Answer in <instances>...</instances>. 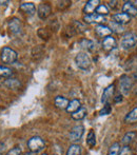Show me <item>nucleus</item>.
Wrapping results in <instances>:
<instances>
[{
	"instance_id": "obj_34",
	"label": "nucleus",
	"mask_w": 137,
	"mask_h": 155,
	"mask_svg": "<svg viewBox=\"0 0 137 155\" xmlns=\"http://www.w3.org/2000/svg\"><path fill=\"white\" fill-rule=\"evenodd\" d=\"M69 5H71V1H59L58 2V8H68Z\"/></svg>"
},
{
	"instance_id": "obj_25",
	"label": "nucleus",
	"mask_w": 137,
	"mask_h": 155,
	"mask_svg": "<svg viewBox=\"0 0 137 155\" xmlns=\"http://www.w3.org/2000/svg\"><path fill=\"white\" fill-rule=\"evenodd\" d=\"M13 75V71L11 68L5 67V65H0V77L10 78Z\"/></svg>"
},
{
	"instance_id": "obj_22",
	"label": "nucleus",
	"mask_w": 137,
	"mask_h": 155,
	"mask_svg": "<svg viewBox=\"0 0 137 155\" xmlns=\"http://www.w3.org/2000/svg\"><path fill=\"white\" fill-rule=\"evenodd\" d=\"M125 121L127 124H134L137 123V107L134 108L132 111H130L125 117Z\"/></svg>"
},
{
	"instance_id": "obj_7",
	"label": "nucleus",
	"mask_w": 137,
	"mask_h": 155,
	"mask_svg": "<svg viewBox=\"0 0 137 155\" xmlns=\"http://www.w3.org/2000/svg\"><path fill=\"white\" fill-rule=\"evenodd\" d=\"M8 29H10L11 33H13L14 35H19L22 32V25L19 18H12L8 21Z\"/></svg>"
},
{
	"instance_id": "obj_11",
	"label": "nucleus",
	"mask_w": 137,
	"mask_h": 155,
	"mask_svg": "<svg viewBox=\"0 0 137 155\" xmlns=\"http://www.w3.org/2000/svg\"><path fill=\"white\" fill-rule=\"evenodd\" d=\"M114 92H115V84H110V86H108L106 89H104L103 93V97H101V101H103V104H108L109 100L111 99V98L113 97V95H114Z\"/></svg>"
},
{
	"instance_id": "obj_20",
	"label": "nucleus",
	"mask_w": 137,
	"mask_h": 155,
	"mask_svg": "<svg viewBox=\"0 0 137 155\" xmlns=\"http://www.w3.org/2000/svg\"><path fill=\"white\" fill-rule=\"evenodd\" d=\"M81 108V104H80V100L76 99V98H74L73 100H71L68 106V108L66 109V111L68 113H74L76 112L77 110H79V109Z\"/></svg>"
},
{
	"instance_id": "obj_10",
	"label": "nucleus",
	"mask_w": 137,
	"mask_h": 155,
	"mask_svg": "<svg viewBox=\"0 0 137 155\" xmlns=\"http://www.w3.org/2000/svg\"><path fill=\"white\" fill-rule=\"evenodd\" d=\"M122 13L129 15L130 17L137 16V8L131 1H126L122 5Z\"/></svg>"
},
{
	"instance_id": "obj_12",
	"label": "nucleus",
	"mask_w": 137,
	"mask_h": 155,
	"mask_svg": "<svg viewBox=\"0 0 137 155\" xmlns=\"http://www.w3.org/2000/svg\"><path fill=\"white\" fill-rule=\"evenodd\" d=\"M98 5H99V0H89L83 8V13H86V15L94 14L96 8H98Z\"/></svg>"
},
{
	"instance_id": "obj_6",
	"label": "nucleus",
	"mask_w": 137,
	"mask_h": 155,
	"mask_svg": "<svg viewBox=\"0 0 137 155\" xmlns=\"http://www.w3.org/2000/svg\"><path fill=\"white\" fill-rule=\"evenodd\" d=\"M83 133H84V127L82 124H77V126L73 127L71 132H70V140L72 143H76V141H78L81 138Z\"/></svg>"
},
{
	"instance_id": "obj_3",
	"label": "nucleus",
	"mask_w": 137,
	"mask_h": 155,
	"mask_svg": "<svg viewBox=\"0 0 137 155\" xmlns=\"http://www.w3.org/2000/svg\"><path fill=\"white\" fill-rule=\"evenodd\" d=\"M137 45V34L133 32L126 33L121 39V47L125 50L131 49Z\"/></svg>"
},
{
	"instance_id": "obj_38",
	"label": "nucleus",
	"mask_w": 137,
	"mask_h": 155,
	"mask_svg": "<svg viewBox=\"0 0 137 155\" xmlns=\"http://www.w3.org/2000/svg\"><path fill=\"white\" fill-rule=\"evenodd\" d=\"M8 1H0V5H5Z\"/></svg>"
},
{
	"instance_id": "obj_18",
	"label": "nucleus",
	"mask_w": 137,
	"mask_h": 155,
	"mask_svg": "<svg viewBox=\"0 0 137 155\" xmlns=\"http://www.w3.org/2000/svg\"><path fill=\"white\" fill-rule=\"evenodd\" d=\"M69 104H70V100L68 98L64 97V96H56L55 99H54V104L58 109H64L66 110L68 108Z\"/></svg>"
},
{
	"instance_id": "obj_37",
	"label": "nucleus",
	"mask_w": 137,
	"mask_h": 155,
	"mask_svg": "<svg viewBox=\"0 0 137 155\" xmlns=\"http://www.w3.org/2000/svg\"><path fill=\"white\" fill-rule=\"evenodd\" d=\"M37 153H34V152H31V151H30V152H28V153H25L24 155H36Z\"/></svg>"
},
{
	"instance_id": "obj_1",
	"label": "nucleus",
	"mask_w": 137,
	"mask_h": 155,
	"mask_svg": "<svg viewBox=\"0 0 137 155\" xmlns=\"http://www.w3.org/2000/svg\"><path fill=\"white\" fill-rule=\"evenodd\" d=\"M17 58H18L17 52L8 47H4L0 52V59H1L2 62L6 63V64L14 63L17 60Z\"/></svg>"
},
{
	"instance_id": "obj_21",
	"label": "nucleus",
	"mask_w": 137,
	"mask_h": 155,
	"mask_svg": "<svg viewBox=\"0 0 137 155\" xmlns=\"http://www.w3.org/2000/svg\"><path fill=\"white\" fill-rule=\"evenodd\" d=\"M72 118L74 119V120H81V119H83L84 117L86 116V109L84 108V107H81V108L79 109V110H77L76 112L72 113L71 114Z\"/></svg>"
},
{
	"instance_id": "obj_26",
	"label": "nucleus",
	"mask_w": 137,
	"mask_h": 155,
	"mask_svg": "<svg viewBox=\"0 0 137 155\" xmlns=\"http://www.w3.org/2000/svg\"><path fill=\"white\" fill-rule=\"evenodd\" d=\"M110 29L112 30V33H116V34H121L125 32V28L121 25H118L115 21H111L110 22Z\"/></svg>"
},
{
	"instance_id": "obj_39",
	"label": "nucleus",
	"mask_w": 137,
	"mask_h": 155,
	"mask_svg": "<svg viewBox=\"0 0 137 155\" xmlns=\"http://www.w3.org/2000/svg\"><path fill=\"white\" fill-rule=\"evenodd\" d=\"M42 155H47V154H45V153H44V154H42Z\"/></svg>"
},
{
	"instance_id": "obj_2",
	"label": "nucleus",
	"mask_w": 137,
	"mask_h": 155,
	"mask_svg": "<svg viewBox=\"0 0 137 155\" xmlns=\"http://www.w3.org/2000/svg\"><path fill=\"white\" fill-rule=\"evenodd\" d=\"M45 143L40 136H33L28 140V148L30 149L31 152L34 153H38V152L42 151L44 149Z\"/></svg>"
},
{
	"instance_id": "obj_5",
	"label": "nucleus",
	"mask_w": 137,
	"mask_h": 155,
	"mask_svg": "<svg viewBox=\"0 0 137 155\" xmlns=\"http://www.w3.org/2000/svg\"><path fill=\"white\" fill-rule=\"evenodd\" d=\"M75 62L81 70H88L91 67V60L86 53H78L75 57Z\"/></svg>"
},
{
	"instance_id": "obj_13",
	"label": "nucleus",
	"mask_w": 137,
	"mask_h": 155,
	"mask_svg": "<svg viewBox=\"0 0 137 155\" xmlns=\"http://www.w3.org/2000/svg\"><path fill=\"white\" fill-rule=\"evenodd\" d=\"M95 33H96L99 37H103L104 39L106 37L111 36L112 30H111L110 27H108V25H96V28H95Z\"/></svg>"
},
{
	"instance_id": "obj_16",
	"label": "nucleus",
	"mask_w": 137,
	"mask_h": 155,
	"mask_svg": "<svg viewBox=\"0 0 137 155\" xmlns=\"http://www.w3.org/2000/svg\"><path fill=\"white\" fill-rule=\"evenodd\" d=\"M19 10L28 15H34L36 13L35 4L32 3V2H23V3H21L20 6H19Z\"/></svg>"
},
{
	"instance_id": "obj_8",
	"label": "nucleus",
	"mask_w": 137,
	"mask_h": 155,
	"mask_svg": "<svg viewBox=\"0 0 137 155\" xmlns=\"http://www.w3.org/2000/svg\"><path fill=\"white\" fill-rule=\"evenodd\" d=\"M83 20L86 23H96L97 25H103L106 21V19L103 16H100V15L94 13V14H91V15H84Z\"/></svg>"
},
{
	"instance_id": "obj_14",
	"label": "nucleus",
	"mask_w": 137,
	"mask_h": 155,
	"mask_svg": "<svg viewBox=\"0 0 137 155\" xmlns=\"http://www.w3.org/2000/svg\"><path fill=\"white\" fill-rule=\"evenodd\" d=\"M113 20L116 23H118V25H127V23H129L130 21H131V17H130L129 15L125 14V13H118V14L113 15Z\"/></svg>"
},
{
	"instance_id": "obj_19",
	"label": "nucleus",
	"mask_w": 137,
	"mask_h": 155,
	"mask_svg": "<svg viewBox=\"0 0 137 155\" xmlns=\"http://www.w3.org/2000/svg\"><path fill=\"white\" fill-rule=\"evenodd\" d=\"M4 86L8 87V89H12V90H16L21 87L20 80L16 79V78H8L6 80H4Z\"/></svg>"
},
{
	"instance_id": "obj_32",
	"label": "nucleus",
	"mask_w": 137,
	"mask_h": 155,
	"mask_svg": "<svg viewBox=\"0 0 137 155\" xmlns=\"http://www.w3.org/2000/svg\"><path fill=\"white\" fill-rule=\"evenodd\" d=\"M119 155H132L131 148H130L129 146H123V147L120 149V153H119Z\"/></svg>"
},
{
	"instance_id": "obj_28",
	"label": "nucleus",
	"mask_w": 137,
	"mask_h": 155,
	"mask_svg": "<svg viewBox=\"0 0 137 155\" xmlns=\"http://www.w3.org/2000/svg\"><path fill=\"white\" fill-rule=\"evenodd\" d=\"M120 143H114L110 148H109V151L106 155H119L120 153Z\"/></svg>"
},
{
	"instance_id": "obj_35",
	"label": "nucleus",
	"mask_w": 137,
	"mask_h": 155,
	"mask_svg": "<svg viewBox=\"0 0 137 155\" xmlns=\"http://www.w3.org/2000/svg\"><path fill=\"white\" fill-rule=\"evenodd\" d=\"M121 100H122V94H117L116 96H115L114 97V101L115 102H119V101H121Z\"/></svg>"
},
{
	"instance_id": "obj_29",
	"label": "nucleus",
	"mask_w": 137,
	"mask_h": 155,
	"mask_svg": "<svg viewBox=\"0 0 137 155\" xmlns=\"http://www.w3.org/2000/svg\"><path fill=\"white\" fill-rule=\"evenodd\" d=\"M96 14L100 15V16H106V15L110 13V11H109L108 6L106 5V4H99L98 8H96Z\"/></svg>"
},
{
	"instance_id": "obj_4",
	"label": "nucleus",
	"mask_w": 137,
	"mask_h": 155,
	"mask_svg": "<svg viewBox=\"0 0 137 155\" xmlns=\"http://www.w3.org/2000/svg\"><path fill=\"white\" fill-rule=\"evenodd\" d=\"M133 79L129 75H122L119 79V87H120V92L122 95H128L133 87Z\"/></svg>"
},
{
	"instance_id": "obj_17",
	"label": "nucleus",
	"mask_w": 137,
	"mask_h": 155,
	"mask_svg": "<svg viewBox=\"0 0 137 155\" xmlns=\"http://www.w3.org/2000/svg\"><path fill=\"white\" fill-rule=\"evenodd\" d=\"M136 138H137V132H135V131H129V132L126 133L122 138H121V143L125 146H129L130 143H133Z\"/></svg>"
},
{
	"instance_id": "obj_23",
	"label": "nucleus",
	"mask_w": 137,
	"mask_h": 155,
	"mask_svg": "<svg viewBox=\"0 0 137 155\" xmlns=\"http://www.w3.org/2000/svg\"><path fill=\"white\" fill-rule=\"evenodd\" d=\"M80 47H82L83 49L88 50V51H94L95 48H96V45H95L94 41L92 40H89V39H81V41L79 42Z\"/></svg>"
},
{
	"instance_id": "obj_36",
	"label": "nucleus",
	"mask_w": 137,
	"mask_h": 155,
	"mask_svg": "<svg viewBox=\"0 0 137 155\" xmlns=\"http://www.w3.org/2000/svg\"><path fill=\"white\" fill-rule=\"evenodd\" d=\"M116 4H117V1H115V0H113V1H110L109 2V5H110L111 8H116Z\"/></svg>"
},
{
	"instance_id": "obj_33",
	"label": "nucleus",
	"mask_w": 137,
	"mask_h": 155,
	"mask_svg": "<svg viewBox=\"0 0 137 155\" xmlns=\"http://www.w3.org/2000/svg\"><path fill=\"white\" fill-rule=\"evenodd\" d=\"M21 154V149L19 147H14L13 149H11L5 155H20Z\"/></svg>"
},
{
	"instance_id": "obj_30",
	"label": "nucleus",
	"mask_w": 137,
	"mask_h": 155,
	"mask_svg": "<svg viewBox=\"0 0 137 155\" xmlns=\"http://www.w3.org/2000/svg\"><path fill=\"white\" fill-rule=\"evenodd\" d=\"M73 25H74V29L76 30V33H81V32L86 31L84 25H82V23L79 22V21H74Z\"/></svg>"
},
{
	"instance_id": "obj_24",
	"label": "nucleus",
	"mask_w": 137,
	"mask_h": 155,
	"mask_svg": "<svg viewBox=\"0 0 137 155\" xmlns=\"http://www.w3.org/2000/svg\"><path fill=\"white\" fill-rule=\"evenodd\" d=\"M67 155H81V147L77 143H73L67 151Z\"/></svg>"
},
{
	"instance_id": "obj_15",
	"label": "nucleus",
	"mask_w": 137,
	"mask_h": 155,
	"mask_svg": "<svg viewBox=\"0 0 137 155\" xmlns=\"http://www.w3.org/2000/svg\"><path fill=\"white\" fill-rule=\"evenodd\" d=\"M116 45H117V41H116V39L112 36V35H111V36L106 37L103 41V47L106 51H111V50L115 49Z\"/></svg>"
},
{
	"instance_id": "obj_9",
	"label": "nucleus",
	"mask_w": 137,
	"mask_h": 155,
	"mask_svg": "<svg viewBox=\"0 0 137 155\" xmlns=\"http://www.w3.org/2000/svg\"><path fill=\"white\" fill-rule=\"evenodd\" d=\"M52 8L49 3H41L39 4L38 10H37V15L40 19H45L51 15Z\"/></svg>"
},
{
	"instance_id": "obj_31",
	"label": "nucleus",
	"mask_w": 137,
	"mask_h": 155,
	"mask_svg": "<svg viewBox=\"0 0 137 155\" xmlns=\"http://www.w3.org/2000/svg\"><path fill=\"white\" fill-rule=\"evenodd\" d=\"M111 111H112V108H111V106L109 104H106L103 106V108L100 110V112H99V115L100 116H103V115H108L111 113Z\"/></svg>"
},
{
	"instance_id": "obj_27",
	"label": "nucleus",
	"mask_w": 137,
	"mask_h": 155,
	"mask_svg": "<svg viewBox=\"0 0 137 155\" xmlns=\"http://www.w3.org/2000/svg\"><path fill=\"white\" fill-rule=\"evenodd\" d=\"M86 143H88L90 147H94L96 145V135L93 130H90L88 133V136H86Z\"/></svg>"
}]
</instances>
